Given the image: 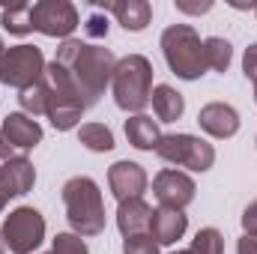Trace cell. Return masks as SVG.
I'll return each instance as SVG.
<instances>
[{"label": "cell", "instance_id": "cell-1", "mask_svg": "<svg viewBox=\"0 0 257 254\" xmlns=\"http://www.w3.org/2000/svg\"><path fill=\"white\" fill-rule=\"evenodd\" d=\"M54 63L66 72V78L72 81V87L78 90L84 105L93 108L105 96V87L111 84L117 57L111 48H102V45H93L84 39H66L57 48Z\"/></svg>", "mask_w": 257, "mask_h": 254}, {"label": "cell", "instance_id": "cell-2", "mask_svg": "<svg viewBox=\"0 0 257 254\" xmlns=\"http://www.w3.org/2000/svg\"><path fill=\"white\" fill-rule=\"evenodd\" d=\"M63 206L72 233L99 236L105 230V200L102 189L90 177H72L63 183Z\"/></svg>", "mask_w": 257, "mask_h": 254}, {"label": "cell", "instance_id": "cell-3", "mask_svg": "<svg viewBox=\"0 0 257 254\" xmlns=\"http://www.w3.org/2000/svg\"><path fill=\"white\" fill-rule=\"evenodd\" d=\"M114 102L126 114H144L153 96V63L144 54H126L120 57L111 75Z\"/></svg>", "mask_w": 257, "mask_h": 254}, {"label": "cell", "instance_id": "cell-4", "mask_svg": "<svg viewBox=\"0 0 257 254\" xmlns=\"http://www.w3.org/2000/svg\"><path fill=\"white\" fill-rule=\"evenodd\" d=\"M162 54L171 72L183 81H197L206 75V54L203 39L197 36L192 24H171L162 33Z\"/></svg>", "mask_w": 257, "mask_h": 254}, {"label": "cell", "instance_id": "cell-5", "mask_svg": "<svg viewBox=\"0 0 257 254\" xmlns=\"http://www.w3.org/2000/svg\"><path fill=\"white\" fill-rule=\"evenodd\" d=\"M45 90H48V111H45V117L51 120V126L57 132L75 129L81 123L87 105L78 96V90L72 87V81L66 78V72L54 60L45 66Z\"/></svg>", "mask_w": 257, "mask_h": 254}, {"label": "cell", "instance_id": "cell-6", "mask_svg": "<svg viewBox=\"0 0 257 254\" xmlns=\"http://www.w3.org/2000/svg\"><path fill=\"white\" fill-rule=\"evenodd\" d=\"M156 156L168 165H177V168H189L194 174H203L215 165V147L197 135H186V132H177V135H162L159 147H156Z\"/></svg>", "mask_w": 257, "mask_h": 254}, {"label": "cell", "instance_id": "cell-7", "mask_svg": "<svg viewBox=\"0 0 257 254\" xmlns=\"http://www.w3.org/2000/svg\"><path fill=\"white\" fill-rule=\"evenodd\" d=\"M45 66L48 63H45L42 48L27 45V42L12 45V48H6V54L0 57V84L15 87V90L21 93V90L39 84V81L45 78Z\"/></svg>", "mask_w": 257, "mask_h": 254}, {"label": "cell", "instance_id": "cell-8", "mask_svg": "<svg viewBox=\"0 0 257 254\" xmlns=\"http://www.w3.org/2000/svg\"><path fill=\"white\" fill-rule=\"evenodd\" d=\"M0 236L12 254H33L45 242V218L33 206H18L3 218Z\"/></svg>", "mask_w": 257, "mask_h": 254}, {"label": "cell", "instance_id": "cell-9", "mask_svg": "<svg viewBox=\"0 0 257 254\" xmlns=\"http://www.w3.org/2000/svg\"><path fill=\"white\" fill-rule=\"evenodd\" d=\"M39 144H42V126L33 117H27L21 111H12L3 117V123H0V162L24 159V153H30Z\"/></svg>", "mask_w": 257, "mask_h": 254}, {"label": "cell", "instance_id": "cell-10", "mask_svg": "<svg viewBox=\"0 0 257 254\" xmlns=\"http://www.w3.org/2000/svg\"><path fill=\"white\" fill-rule=\"evenodd\" d=\"M78 24H81V15H78L75 3H69V0H39V3H33V30H39L42 36L66 42V39H72Z\"/></svg>", "mask_w": 257, "mask_h": 254}, {"label": "cell", "instance_id": "cell-11", "mask_svg": "<svg viewBox=\"0 0 257 254\" xmlns=\"http://www.w3.org/2000/svg\"><path fill=\"white\" fill-rule=\"evenodd\" d=\"M194 191H197L194 180L189 174L177 171V168H165V171H159L156 180H153V194H156V200H159L162 206H168V209H186L194 200Z\"/></svg>", "mask_w": 257, "mask_h": 254}, {"label": "cell", "instance_id": "cell-12", "mask_svg": "<svg viewBox=\"0 0 257 254\" xmlns=\"http://www.w3.org/2000/svg\"><path fill=\"white\" fill-rule=\"evenodd\" d=\"M36 186V168L27 159H12L0 165V212L12 197H21Z\"/></svg>", "mask_w": 257, "mask_h": 254}, {"label": "cell", "instance_id": "cell-13", "mask_svg": "<svg viewBox=\"0 0 257 254\" xmlns=\"http://www.w3.org/2000/svg\"><path fill=\"white\" fill-rule=\"evenodd\" d=\"M147 171L138 165V162H114L108 168V186H111V194L123 203V200H132V197H141L147 191Z\"/></svg>", "mask_w": 257, "mask_h": 254}, {"label": "cell", "instance_id": "cell-14", "mask_svg": "<svg viewBox=\"0 0 257 254\" xmlns=\"http://www.w3.org/2000/svg\"><path fill=\"white\" fill-rule=\"evenodd\" d=\"M197 123L200 129L209 135V138H218V141H227L239 132V111L227 102H209L197 111Z\"/></svg>", "mask_w": 257, "mask_h": 254}, {"label": "cell", "instance_id": "cell-15", "mask_svg": "<svg viewBox=\"0 0 257 254\" xmlns=\"http://www.w3.org/2000/svg\"><path fill=\"white\" fill-rule=\"evenodd\" d=\"M186 230H189V215H186V209H168V206L153 209L150 236H153L159 245H174L177 239L186 236Z\"/></svg>", "mask_w": 257, "mask_h": 254}, {"label": "cell", "instance_id": "cell-16", "mask_svg": "<svg viewBox=\"0 0 257 254\" xmlns=\"http://www.w3.org/2000/svg\"><path fill=\"white\" fill-rule=\"evenodd\" d=\"M105 12H111L117 18V24L128 33H141L147 30V24L153 21V6L147 0H117V3H105L99 6Z\"/></svg>", "mask_w": 257, "mask_h": 254}, {"label": "cell", "instance_id": "cell-17", "mask_svg": "<svg viewBox=\"0 0 257 254\" xmlns=\"http://www.w3.org/2000/svg\"><path fill=\"white\" fill-rule=\"evenodd\" d=\"M150 221H153V206L144 197H132L117 206V227L123 236L150 233Z\"/></svg>", "mask_w": 257, "mask_h": 254}, {"label": "cell", "instance_id": "cell-18", "mask_svg": "<svg viewBox=\"0 0 257 254\" xmlns=\"http://www.w3.org/2000/svg\"><path fill=\"white\" fill-rule=\"evenodd\" d=\"M126 138L128 144L141 153H156L159 141H162V132H159V123L147 114H132L126 120Z\"/></svg>", "mask_w": 257, "mask_h": 254}, {"label": "cell", "instance_id": "cell-19", "mask_svg": "<svg viewBox=\"0 0 257 254\" xmlns=\"http://www.w3.org/2000/svg\"><path fill=\"white\" fill-rule=\"evenodd\" d=\"M150 102H153V111H156V120L159 123H177L186 114V99L171 84H156Z\"/></svg>", "mask_w": 257, "mask_h": 254}, {"label": "cell", "instance_id": "cell-20", "mask_svg": "<svg viewBox=\"0 0 257 254\" xmlns=\"http://www.w3.org/2000/svg\"><path fill=\"white\" fill-rule=\"evenodd\" d=\"M0 24H3V30H9L12 36H27V33H33V3L6 6V9L0 12Z\"/></svg>", "mask_w": 257, "mask_h": 254}, {"label": "cell", "instance_id": "cell-21", "mask_svg": "<svg viewBox=\"0 0 257 254\" xmlns=\"http://www.w3.org/2000/svg\"><path fill=\"white\" fill-rule=\"evenodd\" d=\"M78 141L93 150V153H111L117 144H114V132L105 126V123H84L78 129Z\"/></svg>", "mask_w": 257, "mask_h": 254}, {"label": "cell", "instance_id": "cell-22", "mask_svg": "<svg viewBox=\"0 0 257 254\" xmlns=\"http://www.w3.org/2000/svg\"><path fill=\"white\" fill-rule=\"evenodd\" d=\"M203 54H206V69L227 72V66L233 60V45L221 36H209V39H203Z\"/></svg>", "mask_w": 257, "mask_h": 254}, {"label": "cell", "instance_id": "cell-23", "mask_svg": "<svg viewBox=\"0 0 257 254\" xmlns=\"http://www.w3.org/2000/svg\"><path fill=\"white\" fill-rule=\"evenodd\" d=\"M18 105H21V114L27 117H42L48 111V90H45V78L27 90L18 93Z\"/></svg>", "mask_w": 257, "mask_h": 254}, {"label": "cell", "instance_id": "cell-24", "mask_svg": "<svg viewBox=\"0 0 257 254\" xmlns=\"http://www.w3.org/2000/svg\"><path fill=\"white\" fill-rule=\"evenodd\" d=\"M192 254H224V236L215 227H200L192 239Z\"/></svg>", "mask_w": 257, "mask_h": 254}, {"label": "cell", "instance_id": "cell-25", "mask_svg": "<svg viewBox=\"0 0 257 254\" xmlns=\"http://www.w3.org/2000/svg\"><path fill=\"white\" fill-rule=\"evenodd\" d=\"M51 254H90V248H87L84 236L69 230V233H57L51 239Z\"/></svg>", "mask_w": 257, "mask_h": 254}, {"label": "cell", "instance_id": "cell-26", "mask_svg": "<svg viewBox=\"0 0 257 254\" xmlns=\"http://www.w3.org/2000/svg\"><path fill=\"white\" fill-rule=\"evenodd\" d=\"M123 254H159V242L150 233L123 236Z\"/></svg>", "mask_w": 257, "mask_h": 254}, {"label": "cell", "instance_id": "cell-27", "mask_svg": "<svg viewBox=\"0 0 257 254\" xmlns=\"http://www.w3.org/2000/svg\"><path fill=\"white\" fill-rule=\"evenodd\" d=\"M96 9H99V6H96ZM84 30H87L90 39H105V36H108V18H105V9L93 12V15L84 21Z\"/></svg>", "mask_w": 257, "mask_h": 254}, {"label": "cell", "instance_id": "cell-28", "mask_svg": "<svg viewBox=\"0 0 257 254\" xmlns=\"http://www.w3.org/2000/svg\"><path fill=\"white\" fill-rule=\"evenodd\" d=\"M242 75L257 84V42H251L248 48H245V54H242Z\"/></svg>", "mask_w": 257, "mask_h": 254}, {"label": "cell", "instance_id": "cell-29", "mask_svg": "<svg viewBox=\"0 0 257 254\" xmlns=\"http://www.w3.org/2000/svg\"><path fill=\"white\" fill-rule=\"evenodd\" d=\"M180 12H186V15H206L209 9H212V0H200V3H192V0H177L174 3Z\"/></svg>", "mask_w": 257, "mask_h": 254}, {"label": "cell", "instance_id": "cell-30", "mask_svg": "<svg viewBox=\"0 0 257 254\" xmlns=\"http://www.w3.org/2000/svg\"><path fill=\"white\" fill-rule=\"evenodd\" d=\"M242 230H245V236H257V200H251L242 209Z\"/></svg>", "mask_w": 257, "mask_h": 254}, {"label": "cell", "instance_id": "cell-31", "mask_svg": "<svg viewBox=\"0 0 257 254\" xmlns=\"http://www.w3.org/2000/svg\"><path fill=\"white\" fill-rule=\"evenodd\" d=\"M236 254H257V236H242L236 242Z\"/></svg>", "mask_w": 257, "mask_h": 254}, {"label": "cell", "instance_id": "cell-32", "mask_svg": "<svg viewBox=\"0 0 257 254\" xmlns=\"http://www.w3.org/2000/svg\"><path fill=\"white\" fill-rule=\"evenodd\" d=\"M3 54H6V45H3V39H0V57H3Z\"/></svg>", "mask_w": 257, "mask_h": 254}, {"label": "cell", "instance_id": "cell-33", "mask_svg": "<svg viewBox=\"0 0 257 254\" xmlns=\"http://www.w3.org/2000/svg\"><path fill=\"white\" fill-rule=\"evenodd\" d=\"M6 251V245H3V236H0V254Z\"/></svg>", "mask_w": 257, "mask_h": 254}, {"label": "cell", "instance_id": "cell-34", "mask_svg": "<svg viewBox=\"0 0 257 254\" xmlns=\"http://www.w3.org/2000/svg\"><path fill=\"white\" fill-rule=\"evenodd\" d=\"M171 254H192V251H189V248H186V251H171Z\"/></svg>", "mask_w": 257, "mask_h": 254}, {"label": "cell", "instance_id": "cell-35", "mask_svg": "<svg viewBox=\"0 0 257 254\" xmlns=\"http://www.w3.org/2000/svg\"><path fill=\"white\" fill-rule=\"evenodd\" d=\"M254 102H257V84H254Z\"/></svg>", "mask_w": 257, "mask_h": 254}, {"label": "cell", "instance_id": "cell-36", "mask_svg": "<svg viewBox=\"0 0 257 254\" xmlns=\"http://www.w3.org/2000/svg\"><path fill=\"white\" fill-rule=\"evenodd\" d=\"M254 12H257V6H254Z\"/></svg>", "mask_w": 257, "mask_h": 254}, {"label": "cell", "instance_id": "cell-37", "mask_svg": "<svg viewBox=\"0 0 257 254\" xmlns=\"http://www.w3.org/2000/svg\"><path fill=\"white\" fill-rule=\"evenodd\" d=\"M254 144H257V141H254Z\"/></svg>", "mask_w": 257, "mask_h": 254}]
</instances>
